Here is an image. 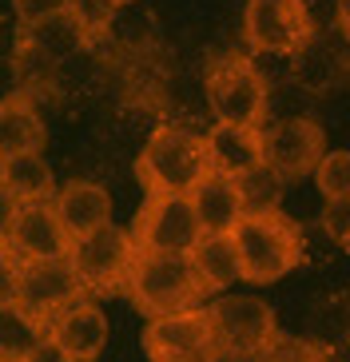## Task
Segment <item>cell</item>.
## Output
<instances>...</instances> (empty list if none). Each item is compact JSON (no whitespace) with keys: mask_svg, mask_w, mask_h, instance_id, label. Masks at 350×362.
<instances>
[{"mask_svg":"<svg viewBox=\"0 0 350 362\" xmlns=\"http://www.w3.org/2000/svg\"><path fill=\"white\" fill-rule=\"evenodd\" d=\"M211 175L207 136L187 124H159L136 156V180L148 195H191Z\"/></svg>","mask_w":350,"mask_h":362,"instance_id":"obj_1","label":"cell"},{"mask_svg":"<svg viewBox=\"0 0 350 362\" xmlns=\"http://www.w3.org/2000/svg\"><path fill=\"white\" fill-rule=\"evenodd\" d=\"M231 239L239 247L243 283H255V287H267V283L291 275L303 263V231L283 211L243 215L239 227L231 231Z\"/></svg>","mask_w":350,"mask_h":362,"instance_id":"obj_2","label":"cell"},{"mask_svg":"<svg viewBox=\"0 0 350 362\" xmlns=\"http://www.w3.org/2000/svg\"><path fill=\"white\" fill-rule=\"evenodd\" d=\"M127 298L139 315L163 319V315H180L195 310L203 298V287L187 255H156V251H139L132 275H127Z\"/></svg>","mask_w":350,"mask_h":362,"instance_id":"obj_3","label":"cell"},{"mask_svg":"<svg viewBox=\"0 0 350 362\" xmlns=\"http://www.w3.org/2000/svg\"><path fill=\"white\" fill-rule=\"evenodd\" d=\"M207 104H211L219 124H243L259 128L267 119L271 88L263 72L255 68L251 56L243 52H223L207 64Z\"/></svg>","mask_w":350,"mask_h":362,"instance_id":"obj_4","label":"cell"},{"mask_svg":"<svg viewBox=\"0 0 350 362\" xmlns=\"http://www.w3.org/2000/svg\"><path fill=\"white\" fill-rule=\"evenodd\" d=\"M223 362H255L279 339V322L271 303L259 295H219L207 307Z\"/></svg>","mask_w":350,"mask_h":362,"instance_id":"obj_5","label":"cell"},{"mask_svg":"<svg viewBox=\"0 0 350 362\" xmlns=\"http://www.w3.org/2000/svg\"><path fill=\"white\" fill-rule=\"evenodd\" d=\"M68 259L76 267V279H80L84 295L92 298V295L127 291V275H132V267L139 259V247L132 239V231L107 223L100 231L84 235V239H76Z\"/></svg>","mask_w":350,"mask_h":362,"instance_id":"obj_6","label":"cell"},{"mask_svg":"<svg viewBox=\"0 0 350 362\" xmlns=\"http://www.w3.org/2000/svg\"><path fill=\"white\" fill-rule=\"evenodd\" d=\"M315 36V16L307 0H247L243 4V40L251 52L295 56Z\"/></svg>","mask_w":350,"mask_h":362,"instance_id":"obj_7","label":"cell"},{"mask_svg":"<svg viewBox=\"0 0 350 362\" xmlns=\"http://www.w3.org/2000/svg\"><path fill=\"white\" fill-rule=\"evenodd\" d=\"M132 239L139 251L156 255H191L203 239L191 195H148L132 219Z\"/></svg>","mask_w":350,"mask_h":362,"instance_id":"obj_8","label":"cell"},{"mask_svg":"<svg viewBox=\"0 0 350 362\" xmlns=\"http://www.w3.org/2000/svg\"><path fill=\"white\" fill-rule=\"evenodd\" d=\"M144 354H148V362H223L207 307L148 319L144 322Z\"/></svg>","mask_w":350,"mask_h":362,"instance_id":"obj_9","label":"cell"},{"mask_svg":"<svg viewBox=\"0 0 350 362\" xmlns=\"http://www.w3.org/2000/svg\"><path fill=\"white\" fill-rule=\"evenodd\" d=\"M327 132L322 124L307 116H291L279 119L271 128H263V163L271 171H279L286 183L303 180V175H315L322 156H327Z\"/></svg>","mask_w":350,"mask_h":362,"instance_id":"obj_10","label":"cell"},{"mask_svg":"<svg viewBox=\"0 0 350 362\" xmlns=\"http://www.w3.org/2000/svg\"><path fill=\"white\" fill-rule=\"evenodd\" d=\"M76 298H84V287L76 279L72 259H36L21 263V283H16V303L28 310L32 319L52 327L60 310H68Z\"/></svg>","mask_w":350,"mask_h":362,"instance_id":"obj_11","label":"cell"},{"mask_svg":"<svg viewBox=\"0 0 350 362\" xmlns=\"http://www.w3.org/2000/svg\"><path fill=\"white\" fill-rule=\"evenodd\" d=\"M48 339L60 346L72 362H100L107 346V315L95 298H76L68 310H60L48 327Z\"/></svg>","mask_w":350,"mask_h":362,"instance_id":"obj_12","label":"cell"},{"mask_svg":"<svg viewBox=\"0 0 350 362\" xmlns=\"http://www.w3.org/2000/svg\"><path fill=\"white\" fill-rule=\"evenodd\" d=\"M8 247L16 251L21 263H36V259H68L72 251V235L64 231L60 215L52 203H32L21 207L16 223H12Z\"/></svg>","mask_w":350,"mask_h":362,"instance_id":"obj_13","label":"cell"},{"mask_svg":"<svg viewBox=\"0 0 350 362\" xmlns=\"http://www.w3.org/2000/svg\"><path fill=\"white\" fill-rule=\"evenodd\" d=\"M52 207H56V215H60L64 231L72 235V243L112 223V195H107L100 183H92V180L64 183L60 192H56Z\"/></svg>","mask_w":350,"mask_h":362,"instance_id":"obj_14","label":"cell"},{"mask_svg":"<svg viewBox=\"0 0 350 362\" xmlns=\"http://www.w3.org/2000/svg\"><path fill=\"white\" fill-rule=\"evenodd\" d=\"M207 156L211 171L239 180L247 171L263 168V128H243V124H215L207 132Z\"/></svg>","mask_w":350,"mask_h":362,"instance_id":"obj_15","label":"cell"},{"mask_svg":"<svg viewBox=\"0 0 350 362\" xmlns=\"http://www.w3.org/2000/svg\"><path fill=\"white\" fill-rule=\"evenodd\" d=\"M48 132H44L40 112L32 107L28 96H4L0 100V163L16 160V156H28V151H40Z\"/></svg>","mask_w":350,"mask_h":362,"instance_id":"obj_16","label":"cell"},{"mask_svg":"<svg viewBox=\"0 0 350 362\" xmlns=\"http://www.w3.org/2000/svg\"><path fill=\"white\" fill-rule=\"evenodd\" d=\"M191 207H195V215H199L203 235H231L235 227H239V219L247 215L235 180L215 175V171L191 192Z\"/></svg>","mask_w":350,"mask_h":362,"instance_id":"obj_17","label":"cell"},{"mask_svg":"<svg viewBox=\"0 0 350 362\" xmlns=\"http://www.w3.org/2000/svg\"><path fill=\"white\" fill-rule=\"evenodd\" d=\"M191 271L199 279L203 298L207 295H223V291L243 279V263H239V247L231 235H203L199 247L191 251Z\"/></svg>","mask_w":350,"mask_h":362,"instance_id":"obj_18","label":"cell"},{"mask_svg":"<svg viewBox=\"0 0 350 362\" xmlns=\"http://www.w3.org/2000/svg\"><path fill=\"white\" fill-rule=\"evenodd\" d=\"M0 183L16 195L21 207H32V203H52L56 199V175L48 168L40 151H28V156H16V160L0 163Z\"/></svg>","mask_w":350,"mask_h":362,"instance_id":"obj_19","label":"cell"},{"mask_svg":"<svg viewBox=\"0 0 350 362\" xmlns=\"http://www.w3.org/2000/svg\"><path fill=\"white\" fill-rule=\"evenodd\" d=\"M44 339H48V327L32 319L16 298L0 303V362H24Z\"/></svg>","mask_w":350,"mask_h":362,"instance_id":"obj_20","label":"cell"},{"mask_svg":"<svg viewBox=\"0 0 350 362\" xmlns=\"http://www.w3.org/2000/svg\"><path fill=\"white\" fill-rule=\"evenodd\" d=\"M235 187H239V199H243V211L247 215H263V211H279L283 192H286V180L263 163V168L239 175Z\"/></svg>","mask_w":350,"mask_h":362,"instance_id":"obj_21","label":"cell"},{"mask_svg":"<svg viewBox=\"0 0 350 362\" xmlns=\"http://www.w3.org/2000/svg\"><path fill=\"white\" fill-rule=\"evenodd\" d=\"M116 0H68V21L76 24V36H100L112 28V16H116Z\"/></svg>","mask_w":350,"mask_h":362,"instance_id":"obj_22","label":"cell"},{"mask_svg":"<svg viewBox=\"0 0 350 362\" xmlns=\"http://www.w3.org/2000/svg\"><path fill=\"white\" fill-rule=\"evenodd\" d=\"M315 183L322 192V203L327 199H350V151H327L322 163L315 171Z\"/></svg>","mask_w":350,"mask_h":362,"instance_id":"obj_23","label":"cell"},{"mask_svg":"<svg viewBox=\"0 0 350 362\" xmlns=\"http://www.w3.org/2000/svg\"><path fill=\"white\" fill-rule=\"evenodd\" d=\"M255 362H327V351L310 339H295V334H283V330H279V339Z\"/></svg>","mask_w":350,"mask_h":362,"instance_id":"obj_24","label":"cell"},{"mask_svg":"<svg viewBox=\"0 0 350 362\" xmlns=\"http://www.w3.org/2000/svg\"><path fill=\"white\" fill-rule=\"evenodd\" d=\"M12 8L21 16V24L40 28V24H48V21L68 16V0H12Z\"/></svg>","mask_w":350,"mask_h":362,"instance_id":"obj_25","label":"cell"},{"mask_svg":"<svg viewBox=\"0 0 350 362\" xmlns=\"http://www.w3.org/2000/svg\"><path fill=\"white\" fill-rule=\"evenodd\" d=\"M318 219H322V231H327L342 251H350V199H327Z\"/></svg>","mask_w":350,"mask_h":362,"instance_id":"obj_26","label":"cell"},{"mask_svg":"<svg viewBox=\"0 0 350 362\" xmlns=\"http://www.w3.org/2000/svg\"><path fill=\"white\" fill-rule=\"evenodd\" d=\"M16 283H21V259L8 243H0V303L16 298Z\"/></svg>","mask_w":350,"mask_h":362,"instance_id":"obj_27","label":"cell"},{"mask_svg":"<svg viewBox=\"0 0 350 362\" xmlns=\"http://www.w3.org/2000/svg\"><path fill=\"white\" fill-rule=\"evenodd\" d=\"M16 215H21V203H16V195H12L8 187H4V183H0V243H8Z\"/></svg>","mask_w":350,"mask_h":362,"instance_id":"obj_28","label":"cell"},{"mask_svg":"<svg viewBox=\"0 0 350 362\" xmlns=\"http://www.w3.org/2000/svg\"><path fill=\"white\" fill-rule=\"evenodd\" d=\"M24 362H72V358H68V354H64L60 346L52 342V339H44L40 346H36V351H32Z\"/></svg>","mask_w":350,"mask_h":362,"instance_id":"obj_29","label":"cell"},{"mask_svg":"<svg viewBox=\"0 0 350 362\" xmlns=\"http://www.w3.org/2000/svg\"><path fill=\"white\" fill-rule=\"evenodd\" d=\"M334 24H339V33L350 40V0H334Z\"/></svg>","mask_w":350,"mask_h":362,"instance_id":"obj_30","label":"cell"},{"mask_svg":"<svg viewBox=\"0 0 350 362\" xmlns=\"http://www.w3.org/2000/svg\"><path fill=\"white\" fill-rule=\"evenodd\" d=\"M116 4H132V0H116Z\"/></svg>","mask_w":350,"mask_h":362,"instance_id":"obj_31","label":"cell"}]
</instances>
